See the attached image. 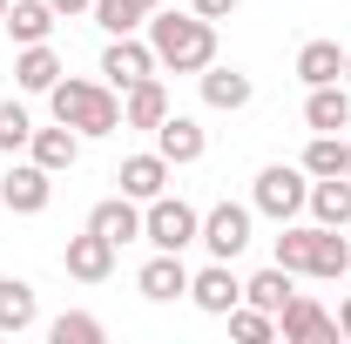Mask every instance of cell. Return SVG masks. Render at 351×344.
<instances>
[{"instance_id":"6da1fadb","label":"cell","mask_w":351,"mask_h":344,"mask_svg":"<svg viewBox=\"0 0 351 344\" xmlns=\"http://www.w3.org/2000/svg\"><path fill=\"white\" fill-rule=\"evenodd\" d=\"M149 47H156V68L169 75H203L217 61V21L203 14H149Z\"/></svg>"},{"instance_id":"7a4b0ae2","label":"cell","mask_w":351,"mask_h":344,"mask_svg":"<svg viewBox=\"0 0 351 344\" xmlns=\"http://www.w3.org/2000/svg\"><path fill=\"white\" fill-rule=\"evenodd\" d=\"M47 108L54 122H68L75 135H115L122 129V95L108 82H82V75H61L47 88Z\"/></svg>"},{"instance_id":"3957f363","label":"cell","mask_w":351,"mask_h":344,"mask_svg":"<svg viewBox=\"0 0 351 344\" xmlns=\"http://www.w3.org/2000/svg\"><path fill=\"white\" fill-rule=\"evenodd\" d=\"M304 196H311V175H304V162H298V169H291V162H270V169H257L250 210H257V216H270V223H298Z\"/></svg>"},{"instance_id":"277c9868","label":"cell","mask_w":351,"mask_h":344,"mask_svg":"<svg viewBox=\"0 0 351 344\" xmlns=\"http://www.w3.org/2000/svg\"><path fill=\"white\" fill-rule=\"evenodd\" d=\"M196 230H203V216L189 210L182 196H169V189L156 203H142V243H156V250H189Z\"/></svg>"},{"instance_id":"5b68a950","label":"cell","mask_w":351,"mask_h":344,"mask_svg":"<svg viewBox=\"0 0 351 344\" xmlns=\"http://www.w3.org/2000/svg\"><path fill=\"white\" fill-rule=\"evenodd\" d=\"M196 243H203L217 263H237L243 250H250V210H243V203H217V210L203 216Z\"/></svg>"},{"instance_id":"8992f818","label":"cell","mask_w":351,"mask_h":344,"mask_svg":"<svg viewBox=\"0 0 351 344\" xmlns=\"http://www.w3.org/2000/svg\"><path fill=\"white\" fill-rule=\"evenodd\" d=\"M0 203H7L14 216H41L47 203H54V169H41L34 156L14 162V169L0 175Z\"/></svg>"},{"instance_id":"52a82bcc","label":"cell","mask_w":351,"mask_h":344,"mask_svg":"<svg viewBox=\"0 0 351 344\" xmlns=\"http://www.w3.org/2000/svg\"><path fill=\"white\" fill-rule=\"evenodd\" d=\"M149 75H156V47L135 41V34H108V47H101V82L122 95V88L149 82Z\"/></svg>"},{"instance_id":"ba28073f","label":"cell","mask_w":351,"mask_h":344,"mask_svg":"<svg viewBox=\"0 0 351 344\" xmlns=\"http://www.w3.org/2000/svg\"><path fill=\"white\" fill-rule=\"evenodd\" d=\"M277 331H284V344H338V317H331L317 297L298 291V297L277 310Z\"/></svg>"},{"instance_id":"9c48e42d","label":"cell","mask_w":351,"mask_h":344,"mask_svg":"<svg viewBox=\"0 0 351 344\" xmlns=\"http://www.w3.org/2000/svg\"><path fill=\"white\" fill-rule=\"evenodd\" d=\"M61 263H68L75 284H108V277H115V243H108L101 230H82V236H68Z\"/></svg>"},{"instance_id":"30bf717a","label":"cell","mask_w":351,"mask_h":344,"mask_svg":"<svg viewBox=\"0 0 351 344\" xmlns=\"http://www.w3.org/2000/svg\"><path fill=\"white\" fill-rule=\"evenodd\" d=\"M189 304H196L203 317H230V310L243 304V277H237L230 263H210V270L189 277Z\"/></svg>"},{"instance_id":"8fae6325","label":"cell","mask_w":351,"mask_h":344,"mask_svg":"<svg viewBox=\"0 0 351 344\" xmlns=\"http://www.w3.org/2000/svg\"><path fill=\"white\" fill-rule=\"evenodd\" d=\"M156 149H162V162H169V169H189V162H203V156H210V135H203L196 115H176V108H169V122L156 129Z\"/></svg>"},{"instance_id":"7c38bea8","label":"cell","mask_w":351,"mask_h":344,"mask_svg":"<svg viewBox=\"0 0 351 344\" xmlns=\"http://www.w3.org/2000/svg\"><path fill=\"white\" fill-rule=\"evenodd\" d=\"M135 291H142L149 304H176V297H189V270H182V250H156V257L142 263Z\"/></svg>"},{"instance_id":"4fadbf2b","label":"cell","mask_w":351,"mask_h":344,"mask_svg":"<svg viewBox=\"0 0 351 344\" xmlns=\"http://www.w3.org/2000/svg\"><path fill=\"white\" fill-rule=\"evenodd\" d=\"M162 122H169V88L156 82V75H149V82H135V88H122V129H162Z\"/></svg>"},{"instance_id":"5bb4252c","label":"cell","mask_w":351,"mask_h":344,"mask_svg":"<svg viewBox=\"0 0 351 344\" xmlns=\"http://www.w3.org/2000/svg\"><path fill=\"white\" fill-rule=\"evenodd\" d=\"M196 82H203V101H210V108H223V115L250 108V95H257V82H250L243 68H217V61H210V68H203Z\"/></svg>"},{"instance_id":"9a60e30c","label":"cell","mask_w":351,"mask_h":344,"mask_svg":"<svg viewBox=\"0 0 351 344\" xmlns=\"http://www.w3.org/2000/svg\"><path fill=\"white\" fill-rule=\"evenodd\" d=\"M115 182H122V196H135V203H156V196L169 189V162H162V149L129 156V162L115 169Z\"/></svg>"},{"instance_id":"2e32d148","label":"cell","mask_w":351,"mask_h":344,"mask_svg":"<svg viewBox=\"0 0 351 344\" xmlns=\"http://www.w3.org/2000/svg\"><path fill=\"white\" fill-rule=\"evenodd\" d=\"M88 230H101V236L122 250V243L142 236V203H135V196H108V203H95V210H88Z\"/></svg>"},{"instance_id":"e0dca14e","label":"cell","mask_w":351,"mask_h":344,"mask_svg":"<svg viewBox=\"0 0 351 344\" xmlns=\"http://www.w3.org/2000/svg\"><path fill=\"white\" fill-rule=\"evenodd\" d=\"M304 210L317 216L324 230H345V223H351V175H311Z\"/></svg>"},{"instance_id":"ac0fdd59","label":"cell","mask_w":351,"mask_h":344,"mask_svg":"<svg viewBox=\"0 0 351 344\" xmlns=\"http://www.w3.org/2000/svg\"><path fill=\"white\" fill-rule=\"evenodd\" d=\"M27 156H34V162H41V169H75V162H82V135L68 129V122H54V129H34L27 135Z\"/></svg>"},{"instance_id":"d6986e66","label":"cell","mask_w":351,"mask_h":344,"mask_svg":"<svg viewBox=\"0 0 351 344\" xmlns=\"http://www.w3.org/2000/svg\"><path fill=\"white\" fill-rule=\"evenodd\" d=\"M304 122H311V129H324V135L351 129V88H345V82L311 88V95H304Z\"/></svg>"},{"instance_id":"ffe728a7","label":"cell","mask_w":351,"mask_h":344,"mask_svg":"<svg viewBox=\"0 0 351 344\" xmlns=\"http://www.w3.org/2000/svg\"><path fill=\"white\" fill-rule=\"evenodd\" d=\"M34 317H41L34 284H27V277H0V331L21 338V331H34Z\"/></svg>"},{"instance_id":"44dd1931","label":"cell","mask_w":351,"mask_h":344,"mask_svg":"<svg viewBox=\"0 0 351 344\" xmlns=\"http://www.w3.org/2000/svg\"><path fill=\"white\" fill-rule=\"evenodd\" d=\"M54 21H61V14H54L47 0H7V21H0V27H7L21 47H34V41L54 34Z\"/></svg>"},{"instance_id":"7402d4cb","label":"cell","mask_w":351,"mask_h":344,"mask_svg":"<svg viewBox=\"0 0 351 344\" xmlns=\"http://www.w3.org/2000/svg\"><path fill=\"white\" fill-rule=\"evenodd\" d=\"M298 297V270H284V263H270V270H257L250 284H243V304H257V310H284V304Z\"/></svg>"},{"instance_id":"603a6c76","label":"cell","mask_w":351,"mask_h":344,"mask_svg":"<svg viewBox=\"0 0 351 344\" xmlns=\"http://www.w3.org/2000/svg\"><path fill=\"white\" fill-rule=\"evenodd\" d=\"M61 75H68V68H61V54H54V47H47V41L21 47V61H14V82L27 88V95H47V88L61 82Z\"/></svg>"},{"instance_id":"cb8c5ba5","label":"cell","mask_w":351,"mask_h":344,"mask_svg":"<svg viewBox=\"0 0 351 344\" xmlns=\"http://www.w3.org/2000/svg\"><path fill=\"white\" fill-rule=\"evenodd\" d=\"M345 75V47L338 41H304L298 47V82L304 88H324V82H338Z\"/></svg>"},{"instance_id":"d4e9b609","label":"cell","mask_w":351,"mask_h":344,"mask_svg":"<svg viewBox=\"0 0 351 344\" xmlns=\"http://www.w3.org/2000/svg\"><path fill=\"white\" fill-rule=\"evenodd\" d=\"M345 270H351V243L338 236V230L317 223V236H311V270H304V277H345Z\"/></svg>"},{"instance_id":"484cf974","label":"cell","mask_w":351,"mask_h":344,"mask_svg":"<svg viewBox=\"0 0 351 344\" xmlns=\"http://www.w3.org/2000/svg\"><path fill=\"white\" fill-rule=\"evenodd\" d=\"M345 135H324V129H311L304 142V175H345Z\"/></svg>"},{"instance_id":"4316f807","label":"cell","mask_w":351,"mask_h":344,"mask_svg":"<svg viewBox=\"0 0 351 344\" xmlns=\"http://www.w3.org/2000/svg\"><path fill=\"white\" fill-rule=\"evenodd\" d=\"M88 14H95V27H101V34H135V27H149V14H142L135 0H95Z\"/></svg>"},{"instance_id":"83f0119b","label":"cell","mask_w":351,"mask_h":344,"mask_svg":"<svg viewBox=\"0 0 351 344\" xmlns=\"http://www.w3.org/2000/svg\"><path fill=\"white\" fill-rule=\"evenodd\" d=\"M230 338L237 344H270L277 338V317L257 310V304H237V310H230Z\"/></svg>"},{"instance_id":"f1b7e54d","label":"cell","mask_w":351,"mask_h":344,"mask_svg":"<svg viewBox=\"0 0 351 344\" xmlns=\"http://www.w3.org/2000/svg\"><path fill=\"white\" fill-rule=\"evenodd\" d=\"M311 236H317V223H284V236H277V263L284 270H311Z\"/></svg>"},{"instance_id":"f546056e","label":"cell","mask_w":351,"mask_h":344,"mask_svg":"<svg viewBox=\"0 0 351 344\" xmlns=\"http://www.w3.org/2000/svg\"><path fill=\"white\" fill-rule=\"evenodd\" d=\"M47 338H54V344H101V317H88V310H61V317L47 324Z\"/></svg>"},{"instance_id":"4dcf8cb0","label":"cell","mask_w":351,"mask_h":344,"mask_svg":"<svg viewBox=\"0 0 351 344\" xmlns=\"http://www.w3.org/2000/svg\"><path fill=\"white\" fill-rule=\"evenodd\" d=\"M27 135H34L27 108H21V101H0V156H21V149H27Z\"/></svg>"},{"instance_id":"1f68e13d","label":"cell","mask_w":351,"mask_h":344,"mask_svg":"<svg viewBox=\"0 0 351 344\" xmlns=\"http://www.w3.org/2000/svg\"><path fill=\"white\" fill-rule=\"evenodd\" d=\"M243 0H189V14H203V21H230Z\"/></svg>"},{"instance_id":"d6a6232c","label":"cell","mask_w":351,"mask_h":344,"mask_svg":"<svg viewBox=\"0 0 351 344\" xmlns=\"http://www.w3.org/2000/svg\"><path fill=\"white\" fill-rule=\"evenodd\" d=\"M47 7H54L61 21H75V14H88V7H95V0H47Z\"/></svg>"},{"instance_id":"836d02e7","label":"cell","mask_w":351,"mask_h":344,"mask_svg":"<svg viewBox=\"0 0 351 344\" xmlns=\"http://www.w3.org/2000/svg\"><path fill=\"white\" fill-rule=\"evenodd\" d=\"M338 338H351V297L338 304Z\"/></svg>"},{"instance_id":"e575fe53","label":"cell","mask_w":351,"mask_h":344,"mask_svg":"<svg viewBox=\"0 0 351 344\" xmlns=\"http://www.w3.org/2000/svg\"><path fill=\"white\" fill-rule=\"evenodd\" d=\"M135 7H142V14H156V7H162V0H135Z\"/></svg>"},{"instance_id":"d590c367","label":"cell","mask_w":351,"mask_h":344,"mask_svg":"<svg viewBox=\"0 0 351 344\" xmlns=\"http://www.w3.org/2000/svg\"><path fill=\"white\" fill-rule=\"evenodd\" d=\"M345 88H351V47H345Z\"/></svg>"},{"instance_id":"8d00e7d4","label":"cell","mask_w":351,"mask_h":344,"mask_svg":"<svg viewBox=\"0 0 351 344\" xmlns=\"http://www.w3.org/2000/svg\"><path fill=\"white\" fill-rule=\"evenodd\" d=\"M345 149H351V142H345ZM345 175H351V156H345Z\"/></svg>"},{"instance_id":"74e56055","label":"cell","mask_w":351,"mask_h":344,"mask_svg":"<svg viewBox=\"0 0 351 344\" xmlns=\"http://www.w3.org/2000/svg\"><path fill=\"white\" fill-rule=\"evenodd\" d=\"M0 21H7V0H0Z\"/></svg>"}]
</instances>
